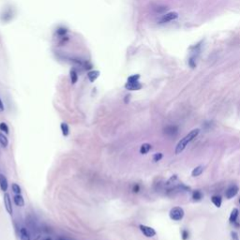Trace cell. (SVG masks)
<instances>
[{"label": "cell", "instance_id": "cell-7", "mask_svg": "<svg viewBox=\"0 0 240 240\" xmlns=\"http://www.w3.org/2000/svg\"><path fill=\"white\" fill-rule=\"evenodd\" d=\"M178 17V14L176 12H169L165 14L162 18H161L160 20V23H168V22H171L173 20H176V18Z\"/></svg>", "mask_w": 240, "mask_h": 240}, {"label": "cell", "instance_id": "cell-20", "mask_svg": "<svg viewBox=\"0 0 240 240\" xmlns=\"http://www.w3.org/2000/svg\"><path fill=\"white\" fill-rule=\"evenodd\" d=\"M70 80H71V83H76L77 80H78V75H77V72L72 70H70Z\"/></svg>", "mask_w": 240, "mask_h": 240}, {"label": "cell", "instance_id": "cell-1", "mask_svg": "<svg viewBox=\"0 0 240 240\" xmlns=\"http://www.w3.org/2000/svg\"><path fill=\"white\" fill-rule=\"evenodd\" d=\"M199 132H200L199 129L193 130H191L188 135H186L182 140H180L178 142V143H177L176 147V154L181 153L183 150L186 148V146H187L193 139H195V137H197V135L199 134Z\"/></svg>", "mask_w": 240, "mask_h": 240}, {"label": "cell", "instance_id": "cell-21", "mask_svg": "<svg viewBox=\"0 0 240 240\" xmlns=\"http://www.w3.org/2000/svg\"><path fill=\"white\" fill-rule=\"evenodd\" d=\"M0 130L1 131H4V132L6 134H8L9 133V127H8V125L2 122V123H0Z\"/></svg>", "mask_w": 240, "mask_h": 240}, {"label": "cell", "instance_id": "cell-22", "mask_svg": "<svg viewBox=\"0 0 240 240\" xmlns=\"http://www.w3.org/2000/svg\"><path fill=\"white\" fill-rule=\"evenodd\" d=\"M12 191L15 193V194H20L21 193V188H20V186L18 185V184H12Z\"/></svg>", "mask_w": 240, "mask_h": 240}, {"label": "cell", "instance_id": "cell-13", "mask_svg": "<svg viewBox=\"0 0 240 240\" xmlns=\"http://www.w3.org/2000/svg\"><path fill=\"white\" fill-rule=\"evenodd\" d=\"M20 237H21V240H30V236H29V233L28 231L26 229V228H21L20 230Z\"/></svg>", "mask_w": 240, "mask_h": 240}, {"label": "cell", "instance_id": "cell-27", "mask_svg": "<svg viewBox=\"0 0 240 240\" xmlns=\"http://www.w3.org/2000/svg\"><path fill=\"white\" fill-rule=\"evenodd\" d=\"M232 239L233 240H239V237H238V235L236 232H232Z\"/></svg>", "mask_w": 240, "mask_h": 240}, {"label": "cell", "instance_id": "cell-19", "mask_svg": "<svg viewBox=\"0 0 240 240\" xmlns=\"http://www.w3.org/2000/svg\"><path fill=\"white\" fill-rule=\"evenodd\" d=\"M192 198H193V200L195 201H200L202 198H203V194L200 190H195L193 191V193H192Z\"/></svg>", "mask_w": 240, "mask_h": 240}, {"label": "cell", "instance_id": "cell-30", "mask_svg": "<svg viewBox=\"0 0 240 240\" xmlns=\"http://www.w3.org/2000/svg\"><path fill=\"white\" fill-rule=\"evenodd\" d=\"M58 240H70V239H68V238H64V237H59Z\"/></svg>", "mask_w": 240, "mask_h": 240}, {"label": "cell", "instance_id": "cell-26", "mask_svg": "<svg viewBox=\"0 0 240 240\" xmlns=\"http://www.w3.org/2000/svg\"><path fill=\"white\" fill-rule=\"evenodd\" d=\"M132 191H133V192H135V193L139 192V191H140V186L138 184H135L133 186V188H132Z\"/></svg>", "mask_w": 240, "mask_h": 240}, {"label": "cell", "instance_id": "cell-3", "mask_svg": "<svg viewBox=\"0 0 240 240\" xmlns=\"http://www.w3.org/2000/svg\"><path fill=\"white\" fill-rule=\"evenodd\" d=\"M139 228H140L141 232L143 233V235L145 236H146V237H153V236H156V231L151 227L141 224L139 226Z\"/></svg>", "mask_w": 240, "mask_h": 240}, {"label": "cell", "instance_id": "cell-25", "mask_svg": "<svg viewBox=\"0 0 240 240\" xmlns=\"http://www.w3.org/2000/svg\"><path fill=\"white\" fill-rule=\"evenodd\" d=\"M189 237V232L187 230H183L182 231V239L183 240H187Z\"/></svg>", "mask_w": 240, "mask_h": 240}, {"label": "cell", "instance_id": "cell-23", "mask_svg": "<svg viewBox=\"0 0 240 240\" xmlns=\"http://www.w3.org/2000/svg\"><path fill=\"white\" fill-rule=\"evenodd\" d=\"M139 78H140V75H138V74H135V75H131L128 78V82L129 83H134V82H138V80H139Z\"/></svg>", "mask_w": 240, "mask_h": 240}, {"label": "cell", "instance_id": "cell-11", "mask_svg": "<svg viewBox=\"0 0 240 240\" xmlns=\"http://www.w3.org/2000/svg\"><path fill=\"white\" fill-rule=\"evenodd\" d=\"M14 203L17 206H25V200H23V197L21 194H16L14 196Z\"/></svg>", "mask_w": 240, "mask_h": 240}, {"label": "cell", "instance_id": "cell-8", "mask_svg": "<svg viewBox=\"0 0 240 240\" xmlns=\"http://www.w3.org/2000/svg\"><path fill=\"white\" fill-rule=\"evenodd\" d=\"M126 89L130 90V91H135V90H139L142 88V85L139 82H134V83H127L125 85Z\"/></svg>", "mask_w": 240, "mask_h": 240}, {"label": "cell", "instance_id": "cell-17", "mask_svg": "<svg viewBox=\"0 0 240 240\" xmlns=\"http://www.w3.org/2000/svg\"><path fill=\"white\" fill-rule=\"evenodd\" d=\"M60 128H61V131H62V134L64 136H68L69 135V132H70V129H69V126L68 124L66 123H61L60 125Z\"/></svg>", "mask_w": 240, "mask_h": 240}, {"label": "cell", "instance_id": "cell-16", "mask_svg": "<svg viewBox=\"0 0 240 240\" xmlns=\"http://www.w3.org/2000/svg\"><path fill=\"white\" fill-rule=\"evenodd\" d=\"M203 166H198V167H196V168H194V169L192 170V172H191V176H199L201 173H203Z\"/></svg>", "mask_w": 240, "mask_h": 240}, {"label": "cell", "instance_id": "cell-15", "mask_svg": "<svg viewBox=\"0 0 240 240\" xmlns=\"http://www.w3.org/2000/svg\"><path fill=\"white\" fill-rule=\"evenodd\" d=\"M211 201H212V203L215 205V206H217L218 208L220 207V206H221V197L220 196H218V195L212 196Z\"/></svg>", "mask_w": 240, "mask_h": 240}, {"label": "cell", "instance_id": "cell-32", "mask_svg": "<svg viewBox=\"0 0 240 240\" xmlns=\"http://www.w3.org/2000/svg\"><path fill=\"white\" fill-rule=\"evenodd\" d=\"M239 203H240V200H239Z\"/></svg>", "mask_w": 240, "mask_h": 240}, {"label": "cell", "instance_id": "cell-5", "mask_svg": "<svg viewBox=\"0 0 240 240\" xmlns=\"http://www.w3.org/2000/svg\"><path fill=\"white\" fill-rule=\"evenodd\" d=\"M238 187L236 185H233L231 186V187L228 188V190H226V192H225V196L226 198H228V199H231V198L233 197H235L237 193H238Z\"/></svg>", "mask_w": 240, "mask_h": 240}, {"label": "cell", "instance_id": "cell-10", "mask_svg": "<svg viewBox=\"0 0 240 240\" xmlns=\"http://www.w3.org/2000/svg\"><path fill=\"white\" fill-rule=\"evenodd\" d=\"M8 180L6 176L2 173H0V189L2 191H7L8 190Z\"/></svg>", "mask_w": 240, "mask_h": 240}, {"label": "cell", "instance_id": "cell-14", "mask_svg": "<svg viewBox=\"0 0 240 240\" xmlns=\"http://www.w3.org/2000/svg\"><path fill=\"white\" fill-rule=\"evenodd\" d=\"M150 149H151V145H150V143H143L140 148V153L142 155L147 154L150 151Z\"/></svg>", "mask_w": 240, "mask_h": 240}, {"label": "cell", "instance_id": "cell-9", "mask_svg": "<svg viewBox=\"0 0 240 240\" xmlns=\"http://www.w3.org/2000/svg\"><path fill=\"white\" fill-rule=\"evenodd\" d=\"M238 214H239V211L237 208H233V211L230 215V222L231 223H235L236 226H239V224L237 223V218H238Z\"/></svg>", "mask_w": 240, "mask_h": 240}, {"label": "cell", "instance_id": "cell-6", "mask_svg": "<svg viewBox=\"0 0 240 240\" xmlns=\"http://www.w3.org/2000/svg\"><path fill=\"white\" fill-rule=\"evenodd\" d=\"M163 131L165 135L170 136V137H175L178 132V129L176 126H168V127L164 129Z\"/></svg>", "mask_w": 240, "mask_h": 240}, {"label": "cell", "instance_id": "cell-18", "mask_svg": "<svg viewBox=\"0 0 240 240\" xmlns=\"http://www.w3.org/2000/svg\"><path fill=\"white\" fill-rule=\"evenodd\" d=\"M0 143H1V146L3 147H7L8 145H9L8 138L6 137L3 133H0Z\"/></svg>", "mask_w": 240, "mask_h": 240}, {"label": "cell", "instance_id": "cell-28", "mask_svg": "<svg viewBox=\"0 0 240 240\" xmlns=\"http://www.w3.org/2000/svg\"><path fill=\"white\" fill-rule=\"evenodd\" d=\"M66 32H67V30H66L65 28H59L58 30H57V34L58 35H65L66 34Z\"/></svg>", "mask_w": 240, "mask_h": 240}, {"label": "cell", "instance_id": "cell-12", "mask_svg": "<svg viewBox=\"0 0 240 240\" xmlns=\"http://www.w3.org/2000/svg\"><path fill=\"white\" fill-rule=\"evenodd\" d=\"M99 76H100V71L99 70H92V71H90V72H88V74H87V77H88V79H89L90 82L96 81Z\"/></svg>", "mask_w": 240, "mask_h": 240}, {"label": "cell", "instance_id": "cell-31", "mask_svg": "<svg viewBox=\"0 0 240 240\" xmlns=\"http://www.w3.org/2000/svg\"><path fill=\"white\" fill-rule=\"evenodd\" d=\"M44 240H51V238H49V237H47V238H45Z\"/></svg>", "mask_w": 240, "mask_h": 240}, {"label": "cell", "instance_id": "cell-4", "mask_svg": "<svg viewBox=\"0 0 240 240\" xmlns=\"http://www.w3.org/2000/svg\"><path fill=\"white\" fill-rule=\"evenodd\" d=\"M4 205H5V208L7 210V212L10 215H12L13 210H12V205H11V199L10 196L8 193L4 194Z\"/></svg>", "mask_w": 240, "mask_h": 240}, {"label": "cell", "instance_id": "cell-29", "mask_svg": "<svg viewBox=\"0 0 240 240\" xmlns=\"http://www.w3.org/2000/svg\"><path fill=\"white\" fill-rule=\"evenodd\" d=\"M3 111H4V104L2 102V100H0V113L3 112Z\"/></svg>", "mask_w": 240, "mask_h": 240}, {"label": "cell", "instance_id": "cell-24", "mask_svg": "<svg viewBox=\"0 0 240 240\" xmlns=\"http://www.w3.org/2000/svg\"><path fill=\"white\" fill-rule=\"evenodd\" d=\"M162 158H163L162 153H156L153 156V160L155 161V162H158V161H160Z\"/></svg>", "mask_w": 240, "mask_h": 240}, {"label": "cell", "instance_id": "cell-2", "mask_svg": "<svg viewBox=\"0 0 240 240\" xmlns=\"http://www.w3.org/2000/svg\"><path fill=\"white\" fill-rule=\"evenodd\" d=\"M184 210L183 208L181 207H173L171 209L170 211V218L175 220V221H178V220H181L184 217Z\"/></svg>", "mask_w": 240, "mask_h": 240}]
</instances>
